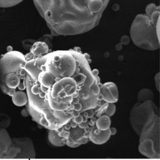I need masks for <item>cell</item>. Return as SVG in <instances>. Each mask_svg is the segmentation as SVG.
<instances>
[{
	"mask_svg": "<svg viewBox=\"0 0 160 160\" xmlns=\"http://www.w3.org/2000/svg\"><path fill=\"white\" fill-rule=\"evenodd\" d=\"M13 140L18 148V159H34L36 152L32 140L28 137L13 138Z\"/></svg>",
	"mask_w": 160,
	"mask_h": 160,
	"instance_id": "9",
	"label": "cell"
},
{
	"mask_svg": "<svg viewBox=\"0 0 160 160\" xmlns=\"http://www.w3.org/2000/svg\"><path fill=\"white\" fill-rule=\"evenodd\" d=\"M50 46L47 42L45 41L35 42L31 46L29 52L24 56L26 61H29L45 56L50 52Z\"/></svg>",
	"mask_w": 160,
	"mask_h": 160,
	"instance_id": "12",
	"label": "cell"
},
{
	"mask_svg": "<svg viewBox=\"0 0 160 160\" xmlns=\"http://www.w3.org/2000/svg\"><path fill=\"white\" fill-rule=\"evenodd\" d=\"M24 68L27 73L26 110L46 129L56 130L96 107L99 78L94 75L89 62L80 51H51L27 61Z\"/></svg>",
	"mask_w": 160,
	"mask_h": 160,
	"instance_id": "1",
	"label": "cell"
},
{
	"mask_svg": "<svg viewBox=\"0 0 160 160\" xmlns=\"http://www.w3.org/2000/svg\"><path fill=\"white\" fill-rule=\"evenodd\" d=\"M24 0H0V8H7L15 6Z\"/></svg>",
	"mask_w": 160,
	"mask_h": 160,
	"instance_id": "18",
	"label": "cell"
},
{
	"mask_svg": "<svg viewBox=\"0 0 160 160\" xmlns=\"http://www.w3.org/2000/svg\"><path fill=\"white\" fill-rule=\"evenodd\" d=\"M18 149L6 129L0 128V159H18Z\"/></svg>",
	"mask_w": 160,
	"mask_h": 160,
	"instance_id": "8",
	"label": "cell"
},
{
	"mask_svg": "<svg viewBox=\"0 0 160 160\" xmlns=\"http://www.w3.org/2000/svg\"><path fill=\"white\" fill-rule=\"evenodd\" d=\"M24 55L13 49L8 51L0 58V88L12 97L19 91H26V72Z\"/></svg>",
	"mask_w": 160,
	"mask_h": 160,
	"instance_id": "4",
	"label": "cell"
},
{
	"mask_svg": "<svg viewBox=\"0 0 160 160\" xmlns=\"http://www.w3.org/2000/svg\"><path fill=\"white\" fill-rule=\"evenodd\" d=\"M13 103L18 107H23L26 105L28 102V97L26 91H19L12 97Z\"/></svg>",
	"mask_w": 160,
	"mask_h": 160,
	"instance_id": "15",
	"label": "cell"
},
{
	"mask_svg": "<svg viewBox=\"0 0 160 160\" xmlns=\"http://www.w3.org/2000/svg\"><path fill=\"white\" fill-rule=\"evenodd\" d=\"M11 124V118L5 113H0V128L6 129Z\"/></svg>",
	"mask_w": 160,
	"mask_h": 160,
	"instance_id": "17",
	"label": "cell"
},
{
	"mask_svg": "<svg viewBox=\"0 0 160 160\" xmlns=\"http://www.w3.org/2000/svg\"><path fill=\"white\" fill-rule=\"evenodd\" d=\"M116 105L113 103H109L106 111L103 113V115H105L106 116H108L109 117H112L116 112Z\"/></svg>",
	"mask_w": 160,
	"mask_h": 160,
	"instance_id": "19",
	"label": "cell"
},
{
	"mask_svg": "<svg viewBox=\"0 0 160 160\" xmlns=\"http://www.w3.org/2000/svg\"><path fill=\"white\" fill-rule=\"evenodd\" d=\"M155 82L157 89L158 91H160V74L158 73L155 77Z\"/></svg>",
	"mask_w": 160,
	"mask_h": 160,
	"instance_id": "21",
	"label": "cell"
},
{
	"mask_svg": "<svg viewBox=\"0 0 160 160\" xmlns=\"http://www.w3.org/2000/svg\"><path fill=\"white\" fill-rule=\"evenodd\" d=\"M130 39L128 36H124L121 38V44H124V45H127L130 43Z\"/></svg>",
	"mask_w": 160,
	"mask_h": 160,
	"instance_id": "22",
	"label": "cell"
},
{
	"mask_svg": "<svg viewBox=\"0 0 160 160\" xmlns=\"http://www.w3.org/2000/svg\"><path fill=\"white\" fill-rule=\"evenodd\" d=\"M116 129L109 128L105 131L98 130L95 125L91 127L88 135L89 141H91L95 145H103L106 143L110 138L111 135H115Z\"/></svg>",
	"mask_w": 160,
	"mask_h": 160,
	"instance_id": "10",
	"label": "cell"
},
{
	"mask_svg": "<svg viewBox=\"0 0 160 160\" xmlns=\"http://www.w3.org/2000/svg\"><path fill=\"white\" fill-rule=\"evenodd\" d=\"M99 96L104 102L115 103L118 100V89L116 85L113 82H106L100 85Z\"/></svg>",
	"mask_w": 160,
	"mask_h": 160,
	"instance_id": "11",
	"label": "cell"
},
{
	"mask_svg": "<svg viewBox=\"0 0 160 160\" xmlns=\"http://www.w3.org/2000/svg\"><path fill=\"white\" fill-rule=\"evenodd\" d=\"M138 101L140 102L152 100L153 101L155 95L153 91L148 88H143L140 90L137 95Z\"/></svg>",
	"mask_w": 160,
	"mask_h": 160,
	"instance_id": "16",
	"label": "cell"
},
{
	"mask_svg": "<svg viewBox=\"0 0 160 160\" xmlns=\"http://www.w3.org/2000/svg\"><path fill=\"white\" fill-rule=\"evenodd\" d=\"M110 117L105 115H102L97 118L95 122L96 127L101 131H105L111 127Z\"/></svg>",
	"mask_w": 160,
	"mask_h": 160,
	"instance_id": "13",
	"label": "cell"
},
{
	"mask_svg": "<svg viewBox=\"0 0 160 160\" xmlns=\"http://www.w3.org/2000/svg\"><path fill=\"white\" fill-rule=\"evenodd\" d=\"M160 19H153L146 14L137 15L130 28V38L137 47L156 51L160 48Z\"/></svg>",
	"mask_w": 160,
	"mask_h": 160,
	"instance_id": "5",
	"label": "cell"
},
{
	"mask_svg": "<svg viewBox=\"0 0 160 160\" xmlns=\"http://www.w3.org/2000/svg\"><path fill=\"white\" fill-rule=\"evenodd\" d=\"M108 105L99 95L96 107L72 118L68 123L56 130L65 145L70 148H78L81 145L86 144L89 142L88 135L91 127L95 125L97 118L103 115Z\"/></svg>",
	"mask_w": 160,
	"mask_h": 160,
	"instance_id": "3",
	"label": "cell"
},
{
	"mask_svg": "<svg viewBox=\"0 0 160 160\" xmlns=\"http://www.w3.org/2000/svg\"><path fill=\"white\" fill-rule=\"evenodd\" d=\"M48 138L50 143L55 147H61L65 145L63 139L58 135L56 130H49Z\"/></svg>",
	"mask_w": 160,
	"mask_h": 160,
	"instance_id": "14",
	"label": "cell"
},
{
	"mask_svg": "<svg viewBox=\"0 0 160 160\" xmlns=\"http://www.w3.org/2000/svg\"><path fill=\"white\" fill-rule=\"evenodd\" d=\"M109 0H33L51 33L75 36L87 32L99 22Z\"/></svg>",
	"mask_w": 160,
	"mask_h": 160,
	"instance_id": "2",
	"label": "cell"
},
{
	"mask_svg": "<svg viewBox=\"0 0 160 160\" xmlns=\"http://www.w3.org/2000/svg\"><path fill=\"white\" fill-rule=\"evenodd\" d=\"M138 151L150 159H160V116L155 114L149 118L139 135Z\"/></svg>",
	"mask_w": 160,
	"mask_h": 160,
	"instance_id": "6",
	"label": "cell"
},
{
	"mask_svg": "<svg viewBox=\"0 0 160 160\" xmlns=\"http://www.w3.org/2000/svg\"><path fill=\"white\" fill-rule=\"evenodd\" d=\"M158 9H160V7L158 6H156V4L153 3L150 4L147 6L146 8V14H147L148 16H150L154 11Z\"/></svg>",
	"mask_w": 160,
	"mask_h": 160,
	"instance_id": "20",
	"label": "cell"
},
{
	"mask_svg": "<svg viewBox=\"0 0 160 160\" xmlns=\"http://www.w3.org/2000/svg\"><path fill=\"white\" fill-rule=\"evenodd\" d=\"M155 114H159V109L153 101L138 102L135 104L130 112V122L136 135L139 136L145 123Z\"/></svg>",
	"mask_w": 160,
	"mask_h": 160,
	"instance_id": "7",
	"label": "cell"
}]
</instances>
